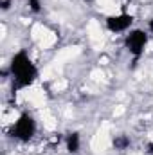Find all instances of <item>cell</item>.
<instances>
[{
	"mask_svg": "<svg viewBox=\"0 0 153 155\" xmlns=\"http://www.w3.org/2000/svg\"><path fill=\"white\" fill-rule=\"evenodd\" d=\"M11 72L16 81V87H27L36 79V67L33 65V61L29 60V56L22 51L18 54H15L13 61H11Z\"/></svg>",
	"mask_w": 153,
	"mask_h": 155,
	"instance_id": "6da1fadb",
	"label": "cell"
},
{
	"mask_svg": "<svg viewBox=\"0 0 153 155\" xmlns=\"http://www.w3.org/2000/svg\"><path fill=\"white\" fill-rule=\"evenodd\" d=\"M36 132V124H34V119L29 116V114H24L20 116V119L16 121V124L13 126V137L20 139V141H29Z\"/></svg>",
	"mask_w": 153,
	"mask_h": 155,
	"instance_id": "7a4b0ae2",
	"label": "cell"
},
{
	"mask_svg": "<svg viewBox=\"0 0 153 155\" xmlns=\"http://www.w3.org/2000/svg\"><path fill=\"white\" fill-rule=\"evenodd\" d=\"M146 43H148L146 33H142V31H139V29H137V31H132V33L126 36V47H128V51H130L135 58L141 56V52L144 51Z\"/></svg>",
	"mask_w": 153,
	"mask_h": 155,
	"instance_id": "3957f363",
	"label": "cell"
},
{
	"mask_svg": "<svg viewBox=\"0 0 153 155\" xmlns=\"http://www.w3.org/2000/svg\"><path fill=\"white\" fill-rule=\"evenodd\" d=\"M132 22H133V18H132L130 15L110 16V18L106 20V27H108L110 31H114V33H119V31H124V29H128V27L132 25Z\"/></svg>",
	"mask_w": 153,
	"mask_h": 155,
	"instance_id": "277c9868",
	"label": "cell"
},
{
	"mask_svg": "<svg viewBox=\"0 0 153 155\" xmlns=\"http://www.w3.org/2000/svg\"><path fill=\"white\" fill-rule=\"evenodd\" d=\"M67 148H69L70 153H76L77 150H79V135L77 134H70L67 137Z\"/></svg>",
	"mask_w": 153,
	"mask_h": 155,
	"instance_id": "5b68a950",
	"label": "cell"
},
{
	"mask_svg": "<svg viewBox=\"0 0 153 155\" xmlns=\"http://www.w3.org/2000/svg\"><path fill=\"white\" fill-rule=\"evenodd\" d=\"M114 146L117 148V150H124L126 146H130V139L124 137V135H119V137L114 139Z\"/></svg>",
	"mask_w": 153,
	"mask_h": 155,
	"instance_id": "8992f818",
	"label": "cell"
},
{
	"mask_svg": "<svg viewBox=\"0 0 153 155\" xmlns=\"http://www.w3.org/2000/svg\"><path fill=\"white\" fill-rule=\"evenodd\" d=\"M29 5H31V9L33 11H40V0H29Z\"/></svg>",
	"mask_w": 153,
	"mask_h": 155,
	"instance_id": "52a82bcc",
	"label": "cell"
},
{
	"mask_svg": "<svg viewBox=\"0 0 153 155\" xmlns=\"http://www.w3.org/2000/svg\"><path fill=\"white\" fill-rule=\"evenodd\" d=\"M2 9H9V0H4L2 2Z\"/></svg>",
	"mask_w": 153,
	"mask_h": 155,
	"instance_id": "ba28073f",
	"label": "cell"
},
{
	"mask_svg": "<svg viewBox=\"0 0 153 155\" xmlns=\"http://www.w3.org/2000/svg\"><path fill=\"white\" fill-rule=\"evenodd\" d=\"M148 152H150V153H153V143H150V144H148Z\"/></svg>",
	"mask_w": 153,
	"mask_h": 155,
	"instance_id": "9c48e42d",
	"label": "cell"
},
{
	"mask_svg": "<svg viewBox=\"0 0 153 155\" xmlns=\"http://www.w3.org/2000/svg\"><path fill=\"white\" fill-rule=\"evenodd\" d=\"M150 31L153 33V20H150Z\"/></svg>",
	"mask_w": 153,
	"mask_h": 155,
	"instance_id": "30bf717a",
	"label": "cell"
}]
</instances>
